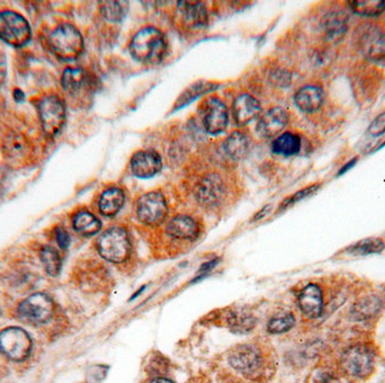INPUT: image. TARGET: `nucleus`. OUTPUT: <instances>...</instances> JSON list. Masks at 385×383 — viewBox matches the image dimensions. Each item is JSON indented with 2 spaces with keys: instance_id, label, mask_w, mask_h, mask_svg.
<instances>
[{
  "instance_id": "nucleus-1",
  "label": "nucleus",
  "mask_w": 385,
  "mask_h": 383,
  "mask_svg": "<svg viewBox=\"0 0 385 383\" xmlns=\"http://www.w3.org/2000/svg\"><path fill=\"white\" fill-rule=\"evenodd\" d=\"M167 42L162 32L155 28H146L135 34L130 44V53L137 61L157 65L165 58Z\"/></svg>"
},
{
  "instance_id": "nucleus-2",
  "label": "nucleus",
  "mask_w": 385,
  "mask_h": 383,
  "mask_svg": "<svg viewBox=\"0 0 385 383\" xmlns=\"http://www.w3.org/2000/svg\"><path fill=\"white\" fill-rule=\"evenodd\" d=\"M49 46L57 58L72 61L83 51V39L74 25L61 24L50 34Z\"/></svg>"
},
{
  "instance_id": "nucleus-3",
  "label": "nucleus",
  "mask_w": 385,
  "mask_h": 383,
  "mask_svg": "<svg viewBox=\"0 0 385 383\" xmlns=\"http://www.w3.org/2000/svg\"><path fill=\"white\" fill-rule=\"evenodd\" d=\"M131 248V240L128 231L123 228H110L97 240L98 253L110 263L121 264L126 262L130 257Z\"/></svg>"
},
{
  "instance_id": "nucleus-4",
  "label": "nucleus",
  "mask_w": 385,
  "mask_h": 383,
  "mask_svg": "<svg viewBox=\"0 0 385 383\" xmlns=\"http://www.w3.org/2000/svg\"><path fill=\"white\" fill-rule=\"evenodd\" d=\"M32 30L28 21L17 12H0V40L15 48H21L31 41Z\"/></svg>"
},
{
  "instance_id": "nucleus-5",
  "label": "nucleus",
  "mask_w": 385,
  "mask_h": 383,
  "mask_svg": "<svg viewBox=\"0 0 385 383\" xmlns=\"http://www.w3.org/2000/svg\"><path fill=\"white\" fill-rule=\"evenodd\" d=\"M55 306L51 299L44 293H35L19 304V318L30 325H43L52 318Z\"/></svg>"
},
{
  "instance_id": "nucleus-6",
  "label": "nucleus",
  "mask_w": 385,
  "mask_h": 383,
  "mask_svg": "<svg viewBox=\"0 0 385 383\" xmlns=\"http://www.w3.org/2000/svg\"><path fill=\"white\" fill-rule=\"evenodd\" d=\"M32 350V340L24 329L8 327L0 331V352L12 361L28 359Z\"/></svg>"
},
{
  "instance_id": "nucleus-7",
  "label": "nucleus",
  "mask_w": 385,
  "mask_h": 383,
  "mask_svg": "<svg viewBox=\"0 0 385 383\" xmlns=\"http://www.w3.org/2000/svg\"><path fill=\"white\" fill-rule=\"evenodd\" d=\"M39 117L43 130L49 137L61 131L66 122V106L57 95L44 96L39 103Z\"/></svg>"
},
{
  "instance_id": "nucleus-8",
  "label": "nucleus",
  "mask_w": 385,
  "mask_h": 383,
  "mask_svg": "<svg viewBox=\"0 0 385 383\" xmlns=\"http://www.w3.org/2000/svg\"><path fill=\"white\" fill-rule=\"evenodd\" d=\"M229 363L246 377H256L263 371V354L255 345H240L230 353Z\"/></svg>"
},
{
  "instance_id": "nucleus-9",
  "label": "nucleus",
  "mask_w": 385,
  "mask_h": 383,
  "mask_svg": "<svg viewBox=\"0 0 385 383\" xmlns=\"http://www.w3.org/2000/svg\"><path fill=\"white\" fill-rule=\"evenodd\" d=\"M342 368L354 377H366L374 369V356L364 345L349 347L342 355Z\"/></svg>"
},
{
  "instance_id": "nucleus-10",
  "label": "nucleus",
  "mask_w": 385,
  "mask_h": 383,
  "mask_svg": "<svg viewBox=\"0 0 385 383\" xmlns=\"http://www.w3.org/2000/svg\"><path fill=\"white\" fill-rule=\"evenodd\" d=\"M168 206L164 195L160 192H150L144 194L138 201L137 215L142 224L156 226L165 220Z\"/></svg>"
},
{
  "instance_id": "nucleus-11",
  "label": "nucleus",
  "mask_w": 385,
  "mask_h": 383,
  "mask_svg": "<svg viewBox=\"0 0 385 383\" xmlns=\"http://www.w3.org/2000/svg\"><path fill=\"white\" fill-rule=\"evenodd\" d=\"M229 123V114L226 105L217 99H212L208 101L205 108L203 124L208 133L219 135L226 129Z\"/></svg>"
},
{
  "instance_id": "nucleus-12",
  "label": "nucleus",
  "mask_w": 385,
  "mask_h": 383,
  "mask_svg": "<svg viewBox=\"0 0 385 383\" xmlns=\"http://www.w3.org/2000/svg\"><path fill=\"white\" fill-rule=\"evenodd\" d=\"M161 167V158L155 150L138 151L132 157L131 170L137 177H153L160 172Z\"/></svg>"
},
{
  "instance_id": "nucleus-13",
  "label": "nucleus",
  "mask_w": 385,
  "mask_h": 383,
  "mask_svg": "<svg viewBox=\"0 0 385 383\" xmlns=\"http://www.w3.org/2000/svg\"><path fill=\"white\" fill-rule=\"evenodd\" d=\"M288 123V113L284 108H270L260 117L259 122L257 124V132L261 138H273L283 131Z\"/></svg>"
},
{
  "instance_id": "nucleus-14",
  "label": "nucleus",
  "mask_w": 385,
  "mask_h": 383,
  "mask_svg": "<svg viewBox=\"0 0 385 383\" xmlns=\"http://www.w3.org/2000/svg\"><path fill=\"white\" fill-rule=\"evenodd\" d=\"M361 51L367 59L373 61L385 60V31L371 28L361 39Z\"/></svg>"
},
{
  "instance_id": "nucleus-15",
  "label": "nucleus",
  "mask_w": 385,
  "mask_h": 383,
  "mask_svg": "<svg viewBox=\"0 0 385 383\" xmlns=\"http://www.w3.org/2000/svg\"><path fill=\"white\" fill-rule=\"evenodd\" d=\"M299 309L310 319L318 318L322 313V292L317 284H309L303 288L299 297Z\"/></svg>"
},
{
  "instance_id": "nucleus-16",
  "label": "nucleus",
  "mask_w": 385,
  "mask_h": 383,
  "mask_svg": "<svg viewBox=\"0 0 385 383\" xmlns=\"http://www.w3.org/2000/svg\"><path fill=\"white\" fill-rule=\"evenodd\" d=\"M260 110L261 108H260L259 101L254 99L253 96L248 95V94L239 96L235 99L233 106L235 123L238 126H246L259 115Z\"/></svg>"
},
{
  "instance_id": "nucleus-17",
  "label": "nucleus",
  "mask_w": 385,
  "mask_h": 383,
  "mask_svg": "<svg viewBox=\"0 0 385 383\" xmlns=\"http://www.w3.org/2000/svg\"><path fill=\"white\" fill-rule=\"evenodd\" d=\"M294 99L299 110L306 113H313L324 104V89L315 85H308L297 90Z\"/></svg>"
},
{
  "instance_id": "nucleus-18",
  "label": "nucleus",
  "mask_w": 385,
  "mask_h": 383,
  "mask_svg": "<svg viewBox=\"0 0 385 383\" xmlns=\"http://www.w3.org/2000/svg\"><path fill=\"white\" fill-rule=\"evenodd\" d=\"M224 195V185L217 175H210L203 179L197 190L199 202L204 206H217Z\"/></svg>"
},
{
  "instance_id": "nucleus-19",
  "label": "nucleus",
  "mask_w": 385,
  "mask_h": 383,
  "mask_svg": "<svg viewBox=\"0 0 385 383\" xmlns=\"http://www.w3.org/2000/svg\"><path fill=\"white\" fill-rule=\"evenodd\" d=\"M166 231L169 236L176 239H195L199 236V224L187 215H178L171 219L167 224Z\"/></svg>"
},
{
  "instance_id": "nucleus-20",
  "label": "nucleus",
  "mask_w": 385,
  "mask_h": 383,
  "mask_svg": "<svg viewBox=\"0 0 385 383\" xmlns=\"http://www.w3.org/2000/svg\"><path fill=\"white\" fill-rule=\"evenodd\" d=\"M324 33L333 43H339L348 30V16L345 12H329L324 19Z\"/></svg>"
},
{
  "instance_id": "nucleus-21",
  "label": "nucleus",
  "mask_w": 385,
  "mask_h": 383,
  "mask_svg": "<svg viewBox=\"0 0 385 383\" xmlns=\"http://www.w3.org/2000/svg\"><path fill=\"white\" fill-rule=\"evenodd\" d=\"M62 87L70 95H78L89 86V77L81 68H68L62 75Z\"/></svg>"
},
{
  "instance_id": "nucleus-22",
  "label": "nucleus",
  "mask_w": 385,
  "mask_h": 383,
  "mask_svg": "<svg viewBox=\"0 0 385 383\" xmlns=\"http://www.w3.org/2000/svg\"><path fill=\"white\" fill-rule=\"evenodd\" d=\"M184 21L190 28H202L208 23V10L202 3H178Z\"/></svg>"
},
{
  "instance_id": "nucleus-23",
  "label": "nucleus",
  "mask_w": 385,
  "mask_h": 383,
  "mask_svg": "<svg viewBox=\"0 0 385 383\" xmlns=\"http://www.w3.org/2000/svg\"><path fill=\"white\" fill-rule=\"evenodd\" d=\"M124 192L119 187H110L101 194L99 210L105 217H114L119 213L124 204Z\"/></svg>"
},
{
  "instance_id": "nucleus-24",
  "label": "nucleus",
  "mask_w": 385,
  "mask_h": 383,
  "mask_svg": "<svg viewBox=\"0 0 385 383\" xmlns=\"http://www.w3.org/2000/svg\"><path fill=\"white\" fill-rule=\"evenodd\" d=\"M224 147L230 158L240 160L245 158L250 150V139L245 133L235 131L228 137Z\"/></svg>"
},
{
  "instance_id": "nucleus-25",
  "label": "nucleus",
  "mask_w": 385,
  "mask_h": 383,
  "mask_svg": "<svg viewBox=\"0 0 385 383\" xmlns=\"http://www.w3.org/2000/svg\"><path fill=\"white\" fill-rule=\"evenodd\" d=\"M301 146L302 142L299 135L286 132L274 140L272 144V151L279 156L290 157L299 153Z\"/></svg>"
},
{
  "instance_id": "nucleus-26",
  "label": "nucleus",
  "mask_w": 385,
  "mask_h": 383,
  "mask_svg": "<svg viewBox=\"0 0 385 383\" xmlns=\"http://www.w3.org/2000/svg\"><path fill=\"white\" fill-rule=\"evenodd\" d=\"M74 229L81 236H94L101 230V221L88 211H81L75 215Z\"/></svg>"
},
{
  "instance_id": "nucleus-27",
  "label": "nucleus",
  "mask_w": 385,
  "mask_h": 383,
  "mask_svg": "<svg viewBox=\"0 0 385 383\" xmlns=\"http://www.w3.org/2000/svg\"><path fill=\"white\" fill-rule=\"evenodd\" d=\"M348 5L353 12L366 17H377L385 12V1L382 0H354Z\"/></svg>"
},
{
  "instance_id": "nucleus-28",
  "label": "nucleus",
  "mask_w": 385,
  "mask_h": 383,
  "mask_svg": "<svg viewBox=\"0 0 385 383\" xmlns=\"http://www.w3.org/2000/svg\"><path fill=\"white\" fill-rule=\"evenodd\" d=\"M383 249H384V242L382 240L370 238V239L356 242L355 245L347 248V252L355 256H366V255L379 254Z\"/></svg>"
},
{
  "instance_id": "nucleus-29",
  "label": "nucleus",
  "mask_w": 385,
  "mask_h": 383,
  "mask_svg": "<svg viewBox=\"0 0 385 383\" xmlns=\"http://www.w3.org/2000/svg\"><path fill=\"white\" fill-rule=\"evenodd\" d=\"M41 259L48 274L51 276H57L61 271V257L59 253L52 247L46 246L41 251Z\"/></svg>"
},
{
  "instance_id": "nucleus-30",
  "label": "nucleus",
  "mask_w": 385,
  "mask_h": 383,
  "mask_svg": "<svg viewBox=\"0 0 385 383\" xmlns=\"http://www.w3.org/2000/svg\"><path fill=\"white\" fill-rule=\"evenodd\" d=\"M101 12L108 22L119 23L126 16V7L124 3L119 1H103L101 3Z\"/></svg>"
},
{
  "instance_id": "nucleus-31",
  "label": "nucleus",
  "mask_w": 385,
  "mask_h": 383,
  "mask_svg": "<svg viewBox=\"0 0 385 383\" xmlns=\"http://www.w3.org/2000/svg\"><path fill=\"white\" fill-rule=\"evenodd\" d=\"M214 88H215V87H213V84L205 83V81L192 85L190 88H187L186 90L184 92L183 95L179 97L177 103H176V108H183V106H186L188 103L194 101L196 97H199V95L210 92V90Z\"/></svg>"
},
{
  "instance_id": "nucleus-32",
  "label": "nucleus",
  "mask_w": 385,
  "mask_h": 383,
  "mask_svg": "<svg viewBox=\"0 0 385 383\" xmlns=\"http://www.w3.org/2000/svg\"><path fill=\"white\" fill-rule=\"evenodd\" d=\"M294 324H295V319H294L293 315L285 313L283 316L270 319L267 325V329L270 334H283V333L290 331Z\"/></svg>"
},
{
  "instance_id": "nucleus-33",
  "label": "nucleus",
  "mask_w": 385,
  "mask_h": 383,
  "mask_svg": "<svg viewBox=\"0 0 385 383\" xmlns=\"http://www.w3.org/2000/svg\"><path fill=\"white\" fill-rule=\"evenodd\" d=\"M230 328L235 333H247L254 328L255 322L253 317L246 313H233L229 318Z\"/></svg>"
},
{
  "instance_id": "nucleus-34",
  "label": "nucleus",
  "mask_w": 385,
  "mask_h": 383,
  "mask_svg": "<svg viewBox=\"0 0 385 383\" xmlns=\"http://www.w3.org/2000/svg\"><path fill=\"white\" fill-rule=\"evenodd\" d=\"M8 155L12 157L25 155V139L21 135H12L8 138Z\"/></svg>"
},
{
  "instance_id": "nucleus-35",
  "label": "nucleus",
  "mask_w": 385,
  "mask_h": 383,
  "mask_svg": "<svg viewBox=\"0 0 385 383\" xmlns=\"http://www.w3.org/2000/svg\"><path fill=\"white\" fill-rule=\"evenodd\" d=\"M319 185H312V186L306 187L304 190H299L297 193L294 194L292 197H288V199H285L284 203L282 204V208H286L288 206H293L295 203L302 201V199H306V197H310L312 194L315 193L317 190H319Z\"/></svg>"
},
{
  "instance_id": "nucleus-36",
  "label": "nucleus",
  "mask_w": 385,
  "mask_h": 383,
  "mask_svg": "<svg viewBox=\"0 0 385 383\" xmlns=\"http://www.w3.org/2000/svg\"><path fill=\"white\" fill-rule=\"evenodd\" d=\"M368 135L374 138L381 137L385 133V112L379 114L373 122L371 123L370 128L367 130Z\"/></svg>"
},
{
  "instance_id": "nucleus-37",
  "label": "nucleus",
  "mask_w": 385,
  "mask_h": 383,
  "mask_svg": "<svg viewBox=\"0 0 385 383\" xmlns=\"http://www.w3.org/2000/svg\"><path fill=\"white\" fill-rule=\"evenodd\" d=\"M55 239L62 249H67L70 245V236L63 228L58 227L55 229Z\"/></svg>"
},
{
  "instance_id": "nucleus-38",
  "label": "nucleus",
  "mask_w": 385,
  "mask_h": 383,
  "mask_svg": "<svg viewBox=\"0 0 385 383\" xmlns=\"http://www.w3.org/2000/svg\"><path fill=\"white\" fill-rule=\"evenodd\" d=\"M7 78V60L6 57L0 51V88L3 87Z\"/></svg>"
},
{
  "instance_id": "nucleus-39",
  "label": "nucleus",
  "mask_w": 385,
  "mask_h": 383,
  "mask_svg": "<svg viewBox=\"0 0 385 383\" xmlns=\"http://www.w3.org/2000/svg\"><path fill=\"white\" fill-rule=\"evenodd\" d=\"M217 263H219V259H213V261L208 262V263L203 264L201 268L199 271V279H202L203 276L206 275V274L210 273L214 267L217 266Z\"/></svg>"
},
{
  "instance_id": "nucleus-40",
  "label": "nucleus",
  "mask_w": 385,
  "mask_h": 383,
  "mask_svg": "<svg viewBox=\"0 0 385 383\" xmlns=\"http://www.w3.org/2000/svg\"><path fill=\"white\" fill-rule=\"evenodd\" d=\"M14 97H15V101H17V103H21V101H25L24 92H21V89H15Z\"/></svg>"
},
{
  "instance_id": "nucleus-41",
  "label": "nucleus",
  "mask_w": 385,
  "mask_h": 383,
  "mask_svg": "<svg viewBox=\"0 0 385 383\" xmlns=\"http://www.w3.org/2000/svg\"><path fill=\"white\" fill-rule=\"evenodd\" d=\"M319 383H338L337 382L336 379L333 377H330V375H328V374H324L322 377H321L320 380H319Z\"/></svg>"
},
{
  "instance_id": "nucleus-42",
  "label": "nucleus",
  "mask_w": 385,
  "mask_h": 383,
  "mask_svg": "<svg viewBox=\"0 0 385 383\" xmlns=\"http://www.w3.org/2000/svg\"><path fill=\"white\" fill-rule=\"evenodd\" d=\"M356 161H357V159L355 158V159H353L352 161H349V163L347 164V165L344 166V167H342V168L340 169L339 175H342V174H345V173L347 172V170H349V169L352 168L353 166H354L355 164H356Z\"/></svg>"
},
{
  "instance_id": "nucleus-43",
  "label": "nucleus",
  "mask_w": 385,
  "mask_h": 383,
  "mask_svg": "<svg viewBox=\"0 0 385 383\" xmlns=\"http://www.w3.org/2000/svg\"><path fill=\"white\" fill-rule=\"evenodd\" d=\"M151 383H174L172 381L168 380V379H165V377H158V379H155Z\"/></svg>"
},
{
  "instance_id": "nucleus-44",
  "label": "nucleus",
  "mask_w": 385,
  "mask_h": 383,
  "mask_svg": "<svg viewBox=\"0 0 385 383\" xmlns=\"http://www.w3.org/2000/svg\"><path fill=\"white\" fill-rule=\"evenodd\" d=\"M0 316H1V309H0Z\"/></svg>"
}]
</instances>
